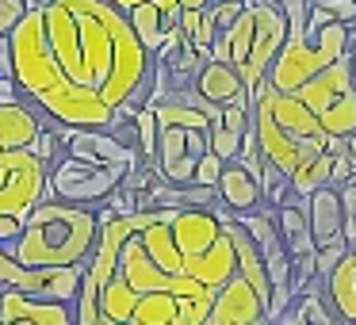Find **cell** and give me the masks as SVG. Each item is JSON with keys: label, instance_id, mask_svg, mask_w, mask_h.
Returning a JSON list of instances; mask_svg holds the SVG:
<instances>
[{"label": "cell", "instance_id": "34", "mask_svg": "<svg viewBox=\"0 0 356 325\" xmlns=\"http://www.w3.org/2000/svg\"><path fill=\"white\" fill-rule=\"evenodd\" d=\"M245 4H253V0H245Z\"/></svg>", "mask_w": 356, "mask_h": 325}, {"label": "cell", "instance_id": "16", "mask_svg": "<svg viewBox=\"0 0 356 325\" xmlns=\"http://www.w3.org/2000/svg\"><path fill=\"white\" fill-rule=\"evenodd\" d=\"M39 126V115L19 96H0V149H31Z\"/></svg>", "mask_w": 356, "mask_h": 325}, {"label": "cell", "instance_id": "14", "mask_svg": "<svg viewBox=\"0 0 356 325\" xmlns=\"http://www.w3.org/2000/svg\"><path fill=\"white\" fill-rule=\"evenodd\" d=\"M302 203H307V222L314 245H330V241L345 238V230H341V199L333 184L314 188L310 195H302Z\"/></svg>", "mask_w": 356, "mask_h": 325}, {"label": "cell", "instance_id": "27", "mask_svg": "<svg viewBox=\"0 0 356 325\" xmlns=\"http://www.w3.org/2000/svg\"><path fill=\"white\" fill-rule=\"evenodd\" d=\"M318 12H325L330 19H341V24H356V0H310Z\"/></svg>", "mask_w": 356, "mask_h": 325}, {"label": "cell", "instance_id": "31", "mask_svg": "<svg viewBox=\"0 0 356 325\" xmlns=\"http://www.w3.org/2000/svg\"><path fill=\"white\" fill-rule=\"evenodd\" d=\"M211 0H180V8H207Z\"/></svg>", "mask_w": 356, "mask_h": 325}, {"label": "cell", "instance_id": "1", "mask_svg": "<svg viewBox=\"0 0 356 325\" xmlns=\"http://www.w3.org/2000/svg\"><path fill=\"white\" fill-rule=\"evenodd\" d=\"M42 27L50 58L70 85L88 88L111 111L146 103L154 54L123 8L111 0H42Z\"/></svg>", "mask_w": 356, "mask_h": 325}, {"label": "cell", "instance_id": "13", "mask_svg": "<svg viewBox=\"0 0 356 325\" xmlns=\"http://www.w3.org/2000/svg\"><path fill=\"white\" fill-rule=\"evenodd\" d=\"M192 85L211 108H226V103L249 96V88H245V81H241V73L234 69V62H215V58H203V65H200Z\"/></svg>", "mask_w": 356, "mask_h": 325}, {"label": "cell", "instance_id": "23", "mask_svg": "<svg viewBox=\"0 0 356 325\" xmlns=\"http://www.w3.org/2000/svg\"><path fill=\"white\" fill-rule=\"evenodd\" d=\"M241 138H245V134H234V131H226V126L218 123V108L211 111V149H215L222 161H234V157H238Z\"/></svg>", "mask_w": 356, "mask_h": 325}, {"label": "cell", "instance_id": "5", "mask_svg": "<svg viewBox=\"0 0 356 325\" xmlns=\"http://www.w3.org/2000/svg\"><path fill=\"white\" fill-rule=\"evenodd\" d=\"M353 50V24L341 19H322V24L307 27L302 39H287L280 47L276 62L268 65V85L280 92H295L302 81H310L322 65H330L333 58Z\"/></svg>", "mask_w": 356, "mask_h": 325}, {"label": "cell", "instance_id": "6", "mask_svg": "<svg viewBox=\"0 0 356 325\" xmlns=\"http://www.w3.org/2000/svg\"><path fill=\"white\" fill-rule=\"evenodd\" d=\"M131 172L134 169H127V165H96L58 149L47 165V195L65 203H81V207H96V203L111 199L115 188L127 184Z\"/></svg>", "mask_w": 356, "mask_h": 325}, {"label": "cell", "instance_id": "10", "mask_svg": "<svg viewBox=\"0 0 356 325\" xmlns=\"http://www.w3.org/2000/svg\"><path fill=\"white\" fill-rule=\"evenodd\" d=\"M261 322H268V306H264L261 291L241 272H234L211 299L207 325H261Z\"/></svg>", "mask_w": 356, "mask_h": 325}, {"label": "cell", "instance_id": "22", "mask_svg": "<svg viewBox=\"0 0 356 325\" xmlns=\"http://www.w3.org/2000/svg\"><path fill=\"white\" fill-rule=\"evenodd\" d=\"M337 199H341V230H345V241L356 245V172L337 184Z\"/></svg>", "mask_w": 356, "mask_h": 325}, {"label": "cell", "instance_id": "9", "mask_svg": "<svg viewBox=\"0 0 356 325\" xmlns=\"http://www.w3.org/2000/svg\"><path fill=\"white\" fill-rule=\"evenodd\" d=\"M81 276H85V264H54V268L19 264L16 256L4 249V241H0V283L19 287V291L35 294V299L73 302L77 299V287H81Z\"/></svg>", "mask_w": 356, "mask_h": 325}, {"label": "cell", "instance_id": "26", "mask_svg": "<svg viewBox=\"0 0 356 325\" xmlns=\"http://www.w3.org/2000/svg\"><path fill=\"white\" fill-rule=\"evenodd\" d=\"M215 35H218V24H215V16L203 8V16H200V24H195V31H192V39H188V42H192V47L207 58V47L215 42Z\"/></svg>", "mask_w": 356, "mask_h": 325}, {"label": "cell", "instance_id": "4", "mask_svg": "<svg viewBox=\"0 0 356 325\" xmlns=\"http://www.w3.org/2000/svg\"><path fill=\"white\" fill-rule=\"evenodd\" d=\"M157 115V176L169 184H188L211 149V111L180 100H146Z\"/></svg>", "mask_w": 356, "mask_h": 325}, {"label": "cell", "instance_id": "24", "mask_svg": "<svg viewBox=\"0 0 356 325\" xmlns=\"http://www.w3.org/2000/svg\"><path fill=\"white\" fill-rule=\"evenodd\" d=\"M276 4L287 12V27H291V35H287V39H302V35H307L310 0H276Z\"/></svg>", "mask_w": 356, "mask_h": 325}, {"label": "cell", "instance_id": "11", "mask_svg": "<svg viewBox=\"0 0 356 325\" xmlns=\"http://www.w3.org/2000/svg\"><path fill=\"white\" fill-rule=\"evenodd\" d=\"M77 310L73 302L35 299L19 287L0 283V325H73Z\"/></svg>", "mask_w": 356, "mask_h": 325}, {"label": "cell", "instance_id": "33", "mask_svg": "<svg viewBox=\"0 0 356 325\" xmlns=\"http://www.w3.org/2000/svg\"><path fill=\"white\" fill-rule=\"evenodd\" d=\"M345 142H348V153H353V157H356V131H353V134H348V138H345Z\"/></svg>", "mask_w": 356, "mask_h": 325}, {"label": "cell", "instance_id": "17", "mask_svg": "<svg viewBox=\"0 0 356 325\" xmlns=\"http://www.w3.org/2000/svg\"><path fill=\"white\" fill-rule=\"evenodd\" d=\"M322 287H325V302L337 310V317L356 322V256L353 253H345L333 264V272L322 279Z\"/></svg>", "mask_w": 356, "mask_h": 325}, {"label": "cell", "instance_id": "29", "mask_svg": "<svg viewBox=\"0 0 356 325\" xmlns=\"http://www.w3.org/2000/svg\"><path fill=\"white\" fill-rule=\"evenodd\" d=\"M241 8H245V0H211V4H207V12L215 16L218 27H230L234 19L241 16Z\"/></svg>", "mask_w": 356, "mask_h": 325}, {"label": "cell", "instance_id": "30", "mask_svg": "<svg viewBox=\"0 0 356 325\" xmlns=\"http://www.w3.org/2000/svg\"><path fill=\"white\" fill-rule=\"evenodd\" d=\"M0 77H12V54H8V47H0Z\"/></svg>", "mask_w": 356, "mask_h": 325}, {"label": "cell", "instance_id": "15", "mask_svg": "<svg viewBox=\"0 0 356 325\" xmlns=\"http://www.w3.org/2000/svg\"><path fill=\"white\" fill-rule=\"evenodd\" d=\"M218 199H222L226 210H253L264 207V192L257 172H249L241 161H226L222 172H218Z\"/></svg>", "mask_w": 356, "mask_h": 325}, {"label": "cell", "instance_id": "32", "mask_svg": "<svg viewBox=\"0 0 356 325\" xmlns=\"http://www.w3.org/2000/svg\"><path fill=\"white\" fill-rule=\"evenodd\" d=\"M111 4H115V8H123V12H131L134 4H142V0H111Z\"/></svg>", "mask_w": 356, "mask_h": 325}, {"label": "cell", "instance_id": "12", "mask_svg": "<svg viewBox=\"0 0 356 325\" xmlns=\"http://www.w3.org/2000/svg\"><path fill=\"white\" fill-rule=\"evenodd\" d=\"M127 16H131L134 31H138L142 47H146L149 54H157V50L177 35L180 0H142V4H134Z\"/></svg>", "mask_w": 356, "mask_h": 325}, {"label": "cell", "instance_id": "2", "mask_svg": "<svg viewBox=\"0 0 356 325\" xmlns=\"http://www.w3.org/2000/svg\"><path fill=\"white\" fill-rule=\"evenodd\" d=\"M96 230L100 215L96 207L65 199H39L27 210L16 241H4L19 264L31 268H54V264H88L96 249Z\"/></svg>", "mask_w": 356, "mask_h": 325}, {"label": "cell", "instance_id": "18", "mask_svg": "<svg viewBox=\"0 0 356 325\" xmlns=\"http://www.w3.org/2000/svg\"><path fill=\"white\" fill-rule=\"evenodd\" d=\"M314 283H318V279H310L307 287H299V291H295V299L284 306V314H280V317H287V322H299V325H307V322H314V325L337 322V310L325 306V287L318 291Z\"/></svg>", "mask_w": 356, "mask_h": 325}, {"label": "cell", "instance_id": "19", "mask_svg": "<svg viewBox=\"0 0 356 325\" xmlns=\"http://www.w3.org/2000/svg\"><path fill=\"white\" fill-rule=\"evenodd\" d=\"M134 302H138V291H134L123 276H111L108 283L100 287V317H104V325H131Z\"/></svg>", "mask_w": 356, "mask_h": 325}, {"label": "cell", "instance_id": "20", "mask_svg": "<svg viewBox=\"0 0 356 325\" xmlns=\"http://www.w3.org/2000/svg\"><path fill=\"white\" fill-rule=\"evenodd\" d=\"M180 299L172 291H142L134 302L131 325H177Z\"/></svg>", "mask_w": 356, "mask_h": 325}, {"label": "cell", "instance_id": "21", "mask_svg": "<svg viewBox=\"0 0 356 325\" xmlns=\"http://www.w3.org/2000/svg\"><path fill=\"white\" fill-rule=\"evenodd\" d=\"M330 176H333V157L325 153H310V157H302L299 165H295L291 172H287V188H291L295 195H310L314 188H322V184H330Z\"/></svg>", "mask_w": 356, "mask_h": 325}, {"label": "cell", "instance_id": "3", "mask_svg": "<svg viewBox=\"0 0 356 325\" xmlns=\"http://www.w3.org/2000/svg\"><path fill=\"white\" fill-rule=\"evenodd\" d=\"M169 230H172L177 249H180L184 272L195 283L207 287L211 294L238 272L234 245L222 230V218L211 207H177L169 215Z\"/></svg>", "mask_w": 356, "mask_h": 325}, {"label": "cell", "instance_id": "25", "mask_svg": "<svg viewBox=\"0 0 356 325\" xmlns=\"http://www.w3.org/2000/svg\"><path fill=\"white\" fill-rule=\"evenodd\" d=\"M222 157L215 153V149H207V153L200 157V165H195L192 172V184H207V188H218V172H222Z\"/></svg>", "mask_w": 356, "mask_h": 325}, {"label": "cell", "instance_id": "7", "mask_svg": "<svg viewBox=\"0 0 356 325\" xmlns=\"http://www.w3.org/2000/svg\"><path fill=\"white\" fill-rule=\"evenodd\" d=\"M47 199V161L31 149H0V215L19 218Z\"/></svg>", "mask_w": 356, "mask_h": 325}, {"label": "cell", "instance_id": "8", "mask_svg": "<svg viewBox=\"0 0 356 325\" xmlns=\"http://www.w3.org/2000/svg\"><path fill=\"white\" fill-rule=\"evenodd\" d=\"M253 31H249V47H245V62L238 65L245 88L253 92L264 77H268V65L276 62L280 47L287 42L291 27H287V12L280 8L276 0H253Z\"/></svg>", "mask_w": 356, "mask_h": 325}, {"label": "cell", "instance_id": "28", "mask_svg": "<svg viewBox=\"0 0 356 325\" xmlns=\"http://www.w3.org/2000/svg\"><path fill=\"white\" fill-rule=\"evenodd\" d=\"M27 16V0H0V35L8 39L12 27Z\"/></svg>", "mask_w": 356, "mask_h": 325}]
</instances>
